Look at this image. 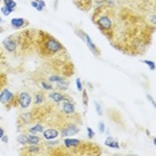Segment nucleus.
<instances>
[{"label":"nucleus","mask_w":156,"mask_h":156,"mask_svg":"<svg viewBox=\"0 0 156 156\" xmlns=\"http://www.w3.org/2000/svg\"><path fill=\"white\" fill-rule=\"evenodd\" d=\"M154 26L129 8L116 9L113 5V34L109 43L123 54L139 56L151 43Z\"/></svg>","instance_id":"1"},{"label":"nucleus","mask_w":156,"mask_h":156,"mask_svg":"<svg viewBox=\"0 0 156 156\" xmlns=\"http://www.w3.org/2000/svg\"><path fill=\"white\" fill-rule=\"evenodd\" d=\"M35 51L40 55L41 59L49 60L52 63V68L56 71H62L69 60H63V56H67V49L55 36L45 32L43 30H37L36 37V47Z\"/></svg>","instance_id":"2"},{"label":"nucleus","mask_w":156,"mask_h":156,"mask_svg":"<svg viewBox=\"0 0 156 156\" xmlns=\"http://www.w3.org/2000/svg\"><path fill=\"white\" fill-rule=\"evenodd\" d=\"M91 19L98 30L107 37V40L111 41L113 34V5H98L92 12Z\"/></svg>","instance_id":"3"},{"label":"nucleus","mask_w":156,"mask_h":156,"mask_svg":"<svg viewBox=\"0 0 156 156\" xmlns=\"http://www.w3.org/2000/svg\"><path fill=\"white\" fill-rule=\"evenodd\" d=\"M15 35L17 40V48L20 49V54L22 55L32 54V51H35V47H36L37 30H24Z\"/></svg>","instance_id":"4"},{"label":"nucleus","mask_w":156,"mask_h":156,"mask_svg":"<svg viewBox=\"0 0 156 156\" xmlns=\"http://www.w3.org/2000/svg\"><path fill=\"white\" fill-rule=\"evenodd\" d=\"M0 103L4 104L5 109H11L13 107H17V95L11 92L8 88H4V90L0 92Z\"/></svg>","instance_id":"5"},{"label":"nucleus","mask_w":156,"mask_h":156,"mask_svg":"<svg viewBox=\"0 0 156 156\" xmlns=\"http://www.w3.org/2000/svg\"><path fill=\"white\" fill-rule=\"evenodd\" d=\"M73 155H101V150L98 144L81 141V144L76 148Z\"/></svg>","instance_id":"6"},{"label":"nucleus","mask_w":156,"mask_h":156,"mask_svg":"<svg viewBox=\"0 0 156 156\" xmlns=\"http://www.w3.org/2000/svg\"><path fill=\"white\" fill-rule=\"evenodd\" d=\"M75 34L77 35V36H79L81 40L84 41V43L87 44V47L90 48V51L92 52V54H94V56H96V58H100L101 56V52H100V48L98 47L96 44L94 43V41H92V39L88 36V35L84 32V31H81V30H75Z\"/></svg>","instance_id":"7"},{"label":"nucleus","mask_w":156,"mask_h":156,"mask_svg":"<svg viewBox=\"0 0 156 156\" xmlns=\"http://www.w3.org/2000/svg\"><path fill=\"white\" fill-rule=\"evenodd\" d=\"M60 103H62V113L64 116H71L75 113V100H73L69 95L66 94L64 99Z\"/></svg>","instance_id":"8"},{"label":"nucleus","mask_w":156,"mask_h":156,"mask_svg":"<svg viewBox=\"0 0 156 156\" xmlns=\"http://www.w3.org/2000/svg\"><path fill=\"white\" fill-rule=\"evenodd\" d=\"M3 48L5 49L7 52H9V54H15L17 51V40H16V35H11V36L5 37L4 40H3Z\"/></svg>","instance_id":"9"},{"label":"nucleus","mask_w":156,"mask_h":156,"mask_svg":"<svg viewBox=\"0 0 156 156\" xmlns=\"http://www.w3.org/2000/svg\"><path fill=\"white\" fill-rule=\"evenodd\" d=\"M32 104V96L28 92H22V94H17V107L20 108H28Z\"/></svg>","instance_id":"10"},{"label":"nucleus","mask_w":156,"mask_h":156,"mask_svg":"<svg viewBox=\"0 0 156 156\" xmlns=\"http://www.w3.org/2000/svg\"><path fill=\"white\" fill-rule=\"evenodd\" d=\"M80 139H73V137H64V140H63V145H64V148H67V150H71L69 154H75L76 148L79 147V145L81 144Z\"/></svg>","instance_id":"11"},{"label":"nucleus","mask_w":156,"mask_h":156,"mask_svg":"<svg viewBox=\"0 0 156 156\" xmlns=\"http://www.w3.org/2000/svg\"><path fill=\"white\" fill-rule=\"evenodd\" d=\"M34 115H32V111L31 112H26V113H20L17 116V126L20 127H24V126H28L30 123H34Z\"/></svg>","instance_id":"12"},{"label":"nucleus","mask_w":156,"mask_h":156,"mask_svg":"<svg viewBox=\"0 0 156 156\" xmlns=\"http://www.w3.org/2000/svg\"><path fill=\"white\" fill-rule=\"evenodd\" d=\"M11 27L13 30H24V28L30 27V22L24 17H15L11 20Z\"/></svg>","instance_id":"13"},{"label":"nucleus","mask_w":156,"mask_h":156,"mask_svg":"<svg viewBox=\"0 0 156 156\" xmlns=\"http://www.w3.org/2000/svg\"><path fill=\"white\" fill-rule=\"evenodd\" d=\"M41 133H43V137H44L45 140L58 139V137L60 136L59 129H58V128H55V127H51V128H48V129H44Z\"/></svg>","instance_id":"14"},{"label":"nucleus","mask_w":156,"mask_h":156,"mask_svg":"<svg viewBox=\"0 0 156 156\" xmlns=\"http://www.w3.org/2000/svg\"><path fill=\"white\" fill-rule=\"evenodd\" d=\"M73 4L81 11H90L94 4V0H73Z\"/></svg>","instance_id":"15"},{"label":"nucleus","mask_w":156,"mask_h":156,"mask_svg":"<svg viewBox=\"0 0 156 156\" xmlns=\"http://www.w3.org/2000/svg\"><path fill=\"white\" fill-rule=\"evenodd\" d=\"M30 147H24L20 154L22 155H34V154H40L41 147L40 144H28Z\"/></svg>","instance_id":"16"},{"label":"nucleus","mask_w":156,"mask_h":156,"mask_svg":"<svg viewBox=\"0 0 156 156\" xmlns=\"http://www.w3.org/2000/svg\"><path fill=\"white\" fill-rule=\"evenodd\" d=\"M64 96H66V94H63L62 91H49V94H48L49 100H52L55 104H59L64 99Z\"/></svg>","instance_id":"17"},{"label":"nucleus","mask_w":156,"mask_h":156,"mask_svg":"<svg viewBox=\"0 0 156 156\" xmlns=\"http://www.w3.org/2000/svg\"><path fill=\"white\" fill-rule=\"evenodd\" d=\"M28 144H41V137L37 136V133L27 132V145Z\"/></svg>","instance_id":"18"},{"label":"nucleus","mask_w":156,"mask_h":156,"mask_svg":"<svg viewBox=\"0 0 156 156\" xmlns=\"http://www.w3.org/2000/svg\"><path fill=\"white\" fill-rule=\"evenodd\" d=\"M104 144H105V147H109V148H115V150H119L120 148V144H119V141L115 139L113 136H108L107 139H105L104 141Z\"/></svg>","instance_id":"19"},{"label":"nucleus","mask_w":156,"mask_h":156,"mask_svg":"<svg viewBox=\"0 0 156 156\" xmlns=\"http://www.w3.org/2000/svg\"><path fill=\"white\" fill-rule=\"evenodd\" d=\"M34 104L35 105H41V104H44V101H45V95H44V92H37V94H35V99H34Z\"/></svg>","instance_id":"20"},{"label":"nucleus","mask_w":156,"mask_h":156,"mask_svg":"<svg viewBox=\"0 0 156 156\" xmlns=\"http://www.w3.org/2000/svg\"><path fill=\"white\" fill-rule=\"evenodd\" d=\"M43 131H44V126H43V123H36L34 127L28 128V132H30V133H41Z\"/></svg>","instance_id":"21"},{"label":"nucleus","mask_w":156,"mask_h":156,"mask_svg":"<svg viewBox=\"0 0 156 156\" xmlns=\"http://www.w3.org/2000/svg\"><path fill=\"white\" fill-rule=\"evenodd\" d=\"M48 81L49 83H62V81H66V77L63 75H51L48 77Z\"/></svg>","instance_id":"22"},{"label":"nucleus","mask_w":156,"mask_h":156,"mask_svg":"<svg viewBox=\"0 0 156 156\" xmlns=\"http://www.w3.org/2000/svg\"><path fill=\"white\" fill-rule=\"evenodd\" d=\"M7 81H8V77H7V75L4 72H0V92L5 88Z\"/></svg>","instance_id":"23"},{"label":"nucleus","mask_w":156,"mask_h":156,"mask_svg":"<svg viewBox=\"0 0 156 156\" xmlns=\"http://www.w3.org/2000/svg\"><path fill=\"white\" fill-rule=\"evenodd\" d=\"M0 11H2L3 13V16H9L11 13L15 11V9H12V8H9V7H5V5H3L2 8H0Z\"/></svg>","instance_id":"24"},{"label":"nucleus","mask_w":156,"mask_h":156,"mask_svg":"<svg viewBox=\"0 0 156 156\" xmlns=\"http://www.w3.org/2000/svg\"><path fill=\"white\" fill-rule=\"evenodd\" d=\"M40 86L43 87V90H45V91H52L54 90V86H52L49 81H40Z\"/></svg>","instance_id":"25"},{"label":"nucleus","mask_w":156,"mask_h":156,"mask_svg":"<svg viewBox=\"0 0 156 156\" xmlns=\"http://www.w3.org/2000/svg\"><path fill=\"white\" fill-rule=\"evenodd\" d=\"M2 2L4 3L5 7H9V8H12V9L16 8V2L15 0H2Z\"/></svg>","instance_id":"26"},{"label":"nucleus","mask_w":156,"mask_h":156,"mask_svg":"<svg viewBox=\"0 0 156 156\" xmlns=\"http://www.w3.org/2000/svg\"><path fill=\"white\" fill-rule=\"evenodd\" d=\"M17 141L22 145H27V133H20L17 136Z\"/></svg>","instance_id":"27"},{"label":"nucleus","mask_w":156,"mask_h":156,"mask_svg":"<svg viewBox=\"0 0 156 156\" xmlns=\"http://www.w3.org/2000/svg\"><path fill=\"white\" fill-rule=\"evenodd\" d=\"M56 88H58V91L62 90V92H63V91L68 90V84H67L66 81H62V83H58V84H56Z\"/></svg>","instance_id":"28"},{"label":"nucleus","mask_w":156,"mask_h":156,"mask_svg":"<svg viewBox=\"0 0 156 156\" xmlns=\"http://www.w3.org/2000/svg\"><path fill=\"white\" fill-rule=\"evenodd\" d=\"M81 92H83V104H84V107H88V94H87V91L86 90H84V88H83V91H81Z\"/></svg>","instance_id":"29"},{"label":"nucleus","mask_w":156,"mask_h":156,"mask_svg":"<svg viewBox=\"0 0 156 156\" xmlns=\"http://www.w3.org/2000/svg\"><path fill=\"white\" fill-rule=\"evenodd\" d=\"M75 83H76V90L77 91H79V92H81V91H83V83H81V80L79 79V77H77V79L75 80Z\"/></svg>","instance_id":"30"},{"label":"nucleus","mask_w":156,"mask_h":156,"mask_svg":"<svg viewBox=\"0 0 156 156\" xmlns=\"http://www.w3.org/2000/svg\"><path fill=\"white\" fill-rule=\"evenodd\" d=\"M143 63H144L145 66L150 67V69H151V71H154V69H155V63H154V62H151V60H144Z\"/></svg>","instance_id":"31"},{"label":"nucleus","mask_w":156,"mask_h":156,"mask_svg":"<svg viewBox=\"0 0 156 156\" xmlns=\"http://www.w3.org/2000/svg\"><path fill=\"white\" fill-rule=\"evenodd\" d=\"M37 5H39V11H43V9L45 8V2L44 0H36Z\"/></svg>","instance_id":"32"},{"label":"nucleus","mask_w":156,"mask_h":156,"mask_svg":"<svg viewBox=\"0 0 156 156\" xmlns=\"http://www.w3.org/2000/svg\"><path fill=\"white\" fill-rule=\"evenodd\" d=\"M95 108H96V112H98V115H99V116H101V115H103V109H101V105L99 104L98 101L95 103Z\"/></svg>","instance_id":"33"},{"label":"nucleus","mask_w":156,"mask_h":156,"mask_svg":"<svg viewBox=\"0 0 156 156\" xmlns=\"http://www.w3.org/2000/svg\"><path fill=\"white\" fill-rule=\"evenodd\" d=\"M87 136L90 137V139H94V136H95V132H94V129L90 128V127H87Z\"/></svg>","instance_id":"34"},{"label":"nucleus","mask_w":156,"mask_h":156,"mask_svg":"<svg viewBox=\"0 0 156 156\" xmlns=\"http://www.w3.org/2000/svg\"><path fill=\"white\" fill-rule=\"evenodd\" d=\"M104 131H105L104 123H103V122H99V132H100V133H104Z\"/></svg>","instance_id":"35"},{"label":"nucleus","mask_w":156,"mask_h":156,"mask_svg":"<svg viewBox=\"0 0 156 156\" xmlns=\"http://www.w3.org/2000/svg\"><path fill=\"white\" fill-rule=\"evenodd\" d=\"M147 99H148V100H150V101H151V104H152V105H154V107H155V105H156V104H155V100H154V98H152V96H151V95H147Z\"/></svg>","instance_id":"36"},{"label":"nucleus","mask_w":156,"mask_h":156,"mask_svg":"<svg viewBox=\"0 0 156 156\" xmlns=\"http://www.w3.org/2000/svg\"><path fill=\"white\" fill-rule=\"evenodd\" d=\"M0 140H2L3 143H8V136H7V135L4 133V135L2 136V139H0Z\"/></svg>","instance_id":"37"},{"label":"nucleus","mask_w":156,"mask_h":156,"mask_svg":"<svg viewBox=\"0 0 156 156\" xmlns=\"http://www.w3.org/2000/svg\"><path fill=\"white\" fill-rule=\"evenodd\" d=\"M31 5L34 7V8H36L37 11H39V5H37V3H36V0H32V2H31Z\"/></svg>","instance_id":"38"},{"label":"nucleus","mask_w":156,"mask_h":156,"mask_svg":"<svg viewBox=\"0 0 156 156\" xmlns=\"http://www.w3.org/2000/svg\"><path fill=\"white\" fill-rule=\"evenodd\" d=\"M4 133H5V132H4V129H3L2 127H0V139H2V136H3Z\"/></svg>","instance_id":"39"},{"label":"nucleus","mask_w":156,"mask_h":156,"mask_svg":"<svg viewBox=\"0 0 156 156\" xmlns=\"http://www.w3.org/2000/svg\"><path fill=\"white\" fill-rule=\"evenodd\" d=\"M3 32H4V27L0 26V34H3Z\"/></svg>","instance_id":"40"},{"label":"nucleus","mask_w":156,"mask_h":156,"mask_svg":"<svg viewBox=\"0 0 156 156\" xmlns=\"http://www.w3.org/2000/svg\"><path fill=\"white\" fill-rule=\"evenodd\" d=\"M2 23H3V17L0 16V26H2Z\"/></svg>","instance_id":"41"},{"label":"nucleus","mask_w":156,"mask_h":156,"mask_svg":"<svg viewBox=\"0 0 156 156\" xmlns=\"http://www.w3.org/2000/svg\"><path fill=\"white\" fill-rule=\"evenodd\" d=\"M0 2H2V0H0Z\"/></svg>","instance_id":"42"}]
</instances>
